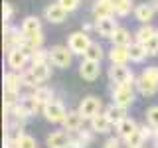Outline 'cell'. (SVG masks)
<instances>
[{
  "label": "cell",
  "instance_id": "1",
  "mask_svg": "<svg viewBox=\"0 0 158 148\" xmlns=\"http://www.w3.org/2000/svg\"><path fill=\"white\" fill-rule=\"evenodd\" d=\"M135 83H136V89H138L140 95L152 97L158 91V67L152 65V67L142 69V73L136 77Z\"/></svg>",
  "mask_w": 158,
  "mask_h": 148
},
{
  "label": "cell",
  "instance_id": "2",
  "mask_svg": "<svg viewBox=\"0 0 158 148\" xmlns=\"http://www.w3.org/2000/svg\"><path fill=\"white\" fill-rule=\"evenodd\" d=\"M109 77L115 85H132L136 81L132 71L128 69L127 65H121V63H111L109 67Z\"/></svg>",
  "mask_w": 158,
  "mask_h": 148
},
{
  "label": "cell",
  "instance_id": "3",
  "mask_svg": "<svg viewBox=\"0 0 158 148\" xmlns=\"http://www.w3.org/2000/svg\"><path fill=\"white\" fill-rule=\"evenodd\" d=\"M49 61H52V65H56L59 69H65L71 65V59H73V51L69 47H63V46H56L49 49Z\"/></svg>",
  "mask_w": 158,
  "mask_h": 148
},
{
  "label": "cell",
  "instance_id": "4",
  "mask_svg": "<svg viewBox=\"0 0 158 148\" xmlns=\"http://www.w3.org/2000/svg\"><path fill=\"white\" fill-rule=\"evenodd\" d=\"M113 103L123 109L131 107L132 101H135V91H132V85H115L113 89Z\"/></svg>",
  "mask_w": 158,
  "mask_h": 148
},
{
  "label": "cell",
  "instance_id": "5",
  "mask_svg": "<svg viewBox=\"0 0 158 148\" xmlns=\"http://www.w3.org/2000/svg\"><path fill=\"white\" fill-rule=\"evenodd\" d=\"M89 46H91V38H89L85 32H73L67 39V47L71 49L75 56H85Z\"/></svg>",
  "mask_w": 158,
  "mask_h": 148
},
{
  "label": "cell",
  "instance_id": "6",
  "mask_svg": "<svg viewBox=\"0 0 158 148\" xmlns=\"http://www.w3.org/2000/svg\"><path fill=\"white\" fill-rule=\"evenodd\" d=\"M65 115H67V111H65V107H63L61 101H52L49 105L44 107V117H46L49 122H53V125H61Z\"/></svg>",
  "mask_w": 158,
  "mask_h": 148
},
{
  "label": "cell",
  "instance_id": "7",
  "mask_svg": "<svg viewBox=\"0 0 158 148\" xmlns=\"http://www.w3.org/2000/svg\"><path fill=\"white\" fill-rule=\"evenodd\" d=\"M99 109H101V99L89 95V97H83V101L79 103L77 111L81 113V117L85 118V121H91L95 115H99Z\"/></svg>",
  "mask_w": 158,
  "mask_h": 148
},
{
  "label": "cell",
  "instance_id": "8",
  "mask_svg": "<svg viewBox=\"0 0 158 148\" xmlns=\"http://www.w3.org/2000/svg\"><path fill=\"white\" fill-rule=\"evenodd\" d=\"M28 61H30V56L22 47H14V49L8 51V65H10V69H14V71H24V67H26Z\"/></svg>",
  "mask_w": 158,
  "mask_h": 148
},
{
  "label": "cell",
  "instance_id": "9",
  "mask_svg": "<svg viewBox=\"0 0 158 148\" xmlns=\"http://www.w3.org/2000/svg\"><path fill=\"white\" fill-rule=\"evenodd\" d=\"M101 73V61H91V59H85L79 65V75H81L85 81H95Z\"/></svg>",
  "mask_w": 158,
  "mask_h": 148
},
{
  "label": "cell",
  "instance_id": "10",
  "mask_svg": "<svg viewBox=\"0 0 158 148\" xmlns=\"http://www.w3.org/2000/svg\"><path fill=\"white\" fill-rule=\"evenodd\" d=\"M48 148H71V136L67 130H56L48 134Z\"/></svg>",
  "mask_w": 158,
  "mask_h": 148
},
{
  "label": "cell",
  "instance_id": "11",
  "mask_svg": "<svg viewBox=\"0 0 158 148\" xmlns=\"http://www.w3.org/2000/svg\"><path fill=\"white\" fill-rule=\"evenodd\" d=\"M150 128H152V126H150ZM150 128H146V126H138L136 130L125 140V142H127V146H128V148H142V146H144V142H146V138L152 134Z\"/></svg>",
  "mask_w": 158,
  "mask_h": 148
},
{
  "label": "cell",
  "instance_id": "12",
  "mask_svg": "<svg viewBox=\"0 0 158 148\" xmlns=\"http://www.w3.org/2000/svg\"><path fill=\"white\" fill-rule=\"evenodd\" d=\"M118 28V24L115 22L113 16H105V18H95V30L101 34L103 38H111L115 34V30Z\"/></svg>",
  "mask_w": 158,
  "mask_h": 148
},
{
  "label": "cell",
  "instance_id": "13",
  "mask_svg": "<svg viewBox=\"0 0 158 148\" xmlns=\"http://www.w3.org/2000/svg\"><path fill=\"white\" fill-rule=\"evenodd\" d=\"M83 121L85 118L81 117V113L79 111H69L65 118H63V122H61V126L65 128L67 132H79L81 130V126H83Z\"/></svg>",
  "mask_w": 158,
  "mask_h": 148
},
{
  "label": "cell",
  "instance_id": "14",
  "mask_svg": "<svg viewBox=\"0 0 158 148\" xmlns=\"http://www.w3.org/2000/svg\"><path fill=\"white\" fill-rule=\"evenodd\" d=\"M67 10L61 6L59 2L56 4H49V6L46 8V18L49 20L52 24H61V22H65V18H67Z\"/></svg>",
  "mask_w": 158,
  "mask_h": 148
},
{
  "label": "cell",
  "instance_id": "15",
  "mask_svg": "<svg viewBox=\"0 0 158 148\" xmlns=\"http://www.w3.org/2000/svg\"><path fill=\"white\" fill-rule=\"evenodd\" d=\"M111 128H113V125H111V121L107 118L105 113H99V115H95V117L91 118V130L93 132H99V134H109V132H111Z\"/></svg>",
  "mask_w": 158,
  "mask_h": 148
},
{
  "label": "cell",
  "instance_id": "16",
  "mask_svg": "<svg viewBox=\"0 0 158 148\" xmlns=\"http://www.w3.org/2000/svg\"><path fill=\"white\" fill-rule=\"evenodd\" d=\"M128 47V57H131L132 63H142L148 56V49H146V43H140V42H132Z\"/></svg>",
  "mask_w": 158,
  "mask_h": 148
},
{
  "label": "cell",
  "instance_id": "17",
  "mask_svg": "<svg viewBox=\"0 0 158 148\" xmlns=\"http://www.w3.org/2000/svg\"><path fill=\"white\" fill-rule=\"evenodd\" d=\"M24 85L22 81V73L20 71H8L4 73V89H8V91H14V93H20V87Z\"/></svg>",
  "mask_w": 158,
  "mask_h": 148
},
{
  "label": "cell",
  "instance_id": "18",
  "mask_svg": "<svg viewBox=\"0 0 158 148\" xmlns=\"http://www.w3.org/2000/svg\"><path fill=\"white\" fill-rule=\"evenodd\" d=\"M115 14V8H113V0H95L93 2V16L95 18H105Z\"/></svg>",
  "mask_w": 158,
  "mask_h": 148
},
{
  "label": "cell",
  "instance_id": "19",
  "mask_svg": "<svg viewBox=\"0 0 158 148\" xmlns=\"http://www.w3.org/2000/svg\"><path fill=\"white\" fill-rule=\"evenodd\" d=\"M109 59H111V63L127 65V61H131V57H128V47L127 46H113L111 51H109Z\"/></svg>",
  "mask_w": 158,
  "mask_h": 148
},
{
  "label": "cell",
  "instance_id": "20",
  "mask_svg": "<svg viewBox=\"0 0 158 148\" xmlns=\"http://www.w3.org/2000/svg\"><path fill=\"white\" fill-rule=\"evenodd\" d=\"M34 99H36L40 111H44V107H46V105H49L52 101H56V99H53V91H52L49 87H36Z\"/></svg>",
  "mask_w": 158,
  "mask_h": 148
},
{
  "label": "cell",
  "instance_id": "21",
  "mask_svg": "<svg viewBox=\"0 0 158 148\" xmlns=\"http://www.w3.org/2000/svg\"><path fill=\"white\" fill-rule=\"evenodd\" d=\"M135 18L138 20V22H142V24H148L152 18H154V14H156V10L154 6H150V4H138V6L135 8Z\"/></svg>",
  "mask_w": 158,
  "mask_h": 148
},
{
  "label": "cell",
  "instance_id": "22",
  "mask_svg": "<svg viewBox=\"0 0 158 148\" xmlns=\"http://www.w3.org/2000/svg\"><path fill=\"white\" fill-rule=\"evenodd\" d=\"M30 69H32V73L38 77V81H40V83L48 81L49 75H52V69H49V63H48V61H38V63H32V65H30Z\"/></svg>",
  "mask_w": 158,
  "mask_h": 148
},
{
  "label": "cell",
  "instance_id": "23",
  "mask_svg": "<svg viewBox=\"0 0 158 148\" xmlns=\"http://www.w3.org/2000/svg\"><path fill=\"white\" fill-rule=\"evenodd\" d=\"M125 111H127V109H123V107H118V105H115V103H113L111 107H107V109H105V115H107L109 121H111V125H113V126H117L118 122L123 121V118H127Z\"/></svg>",
  "mask_w": 158,
  "mask_h": 148
},
{
  "label": "cell",
  "instance_id": "24",
  "mask_svg": "<svg viewBox=\"0 0 158 148\" xmlns=\"http://www.w3.org/2000/svg\"><path fill=\"white\" fill-rule=\"evenodd\" d=\"M136 128H138V125L132 121V118L127 117V118H123V121L117 125V132H118V136H121V138H125V140H127V138L131 136L132 132L136 130Z\"/></svg>",
  "mask_w": 158,
  "mask_h": 148
},
{
  "label": "cell",
  "instance_id": "25",
  "mask_svg": "<svg viewBox=\"0 0 158 148\" xmlns=\"http://www.w3.org/2000/svg\"><path fill=\"white\" fill-rule=\"evenodd\" d=\"M111 42H113V46H131V32H128L127 28H123V26H118L115 30V34L111 36Z\"/></svg>",
  "mask_w": 158,
  "mask_h": 148
},
{
  "label": "cell",
  "instance_id": "26",
  "mask_svg": "<svg viewBox=\"0 0 158 148\" xmlns=\"http://www.w3.org/2000/svg\"><path fill=\"white\" fill-rule=\"evenodd\" d=\"M22 32L26 34H38V32H42V22H40V18L36 16H28V18H24V22H22Z\"/></svg>",
  "mask_w": 158,
  "mask_h": 148
},
{
  "label": "cell",
  "instance_id": "27",
  "mask_svg": "<svg viewBox=\"0 0 158 148\" xmlns=\"http://www.w3.org/2000/svg\"><path fill=\"white\" fill-rule=\"evenodd\" d=\"M113 8H115V14L121 18H125L131 14L132 10V0H113Z\"/></svg>",
  "mask_w": 158,
  "mask_h": 148
},
{
  "label": "cell",
  "instance_id": "28",
  "mask_svg": "<svg viewBox=\"0 0 158 148\" xmlns=\"http://www.w3.org/2000/svg\"><path fill=\"white\" fill-rule=\"evenodd\" d=\"M91 132L87 130H79L77 132V138H71V148H87L89 142H91Z\"/></svg>",
  "mask_w": 158,
  "mask_h": 148
},
{
  "label": "cell",
  "instance_id": "29",
  "mask_svg": "<svg viewBox=\"0 0 158 148\" xmlns=\"http://www.w3.org/2000/svg\"><path fill=\"white\" fill-rule=\"evenodd\" d=\"M156 36V30L152 28V26H148V24H144V26H140L136 30V42H140V43H146L150 38H154Z\"/></svg>",
  "mask_w": 158,
  "mask_h": 148
},
{
  "label": "cell",
  "instance_id": "30",
  "mask_svg": "<svg viewBox=\"0 0 158 148\" xmlns=\"http://www.w3.org/2000/svg\"><path fill=\"white\" fill-rule=\"evenodd\" d=\"M85 59H91V61H101L103 59V47L99 46L97 42H91V46L87 47L85 56H83Z\"/></svg>",
  "mask_w": 158,
  "mask_h": 148
},
{
  "label": "cell",
  "instance_id": "31",
  "mask_svg": "<svg viewBox=\"0 0 158 148\" xmlns=\"http://www.w3.org/2000/svg\"><path fill=\"white\" fill-rule=\"evenodd\" d=\"M14 144H16V148H38L36 144V140H34L30 134H18V136H14Z\"/></svg>",
  "mask_w": 158,
  "mask_h": 148
},
{
  "label": "cell",
  "instance_id": "32",
  "mask_svg": "<svg viewBox=\"0 0 158 148\" xmlns=\"http://www.w3.org/2000/svg\"><path fill=\"white\" fill-rule=\"evenodd\" d=\"M22 81H24V85H26V87H32V89L40 87V81H38V77L32 73V69H26V71H22Z\"/></svg>",
  "mask_w": 158,
  "mask_h": 148
},
{
  "label": "cell",
  "instance_id": "33",
  "mask_svg": "<svg viewBox=\"0 0 158 148\" xmlns=\"http://www.w3.org/2000/svg\"><path fill=\"white\" fill-rule=\"evenodd\" d=\"M20 101V97H18V93H14V91H8V89H4V109H12L16 103Z\"/></svg>",
  "mask_w": 158,
  "mask_h": 148
},
{
  "label": "cell",
  "instance_id": "34",
  "mask_svg": "<svg viewBox=\"0 0 158 148\" xmlns=\"http://www.w3.org/2000/svg\"><path fill=\"white\" fill-rule=\"evenodd\" d=\"M24 43L32 46L34 49L42 47V43H44V36H42V32H38V34H28V36H26V42H24Z\"/></svg>",
  "mask_w": 158,
  "mask_h": 148
},
{
  "label": "cell",
  "instance_id": "35",
  "mask_svg": "<svg viewBox=\"0 0 158 148\" xmlns=\"http://www.w3.org/2000/svg\"><path fill=\"white\" fill-rule=\"evenodd\" d=\"M146 121H148V126L158 128V107H150L146 111Z\"/></svg>",
  "mask_w": 158,
  "mask_h": 148
},
{
  "label": "cell",
  "instance_id": "36",
  "mask_svg": "<svg viewBox=\"0 0 158 148\" xmlns=\"http://www.w3.org/2000/svg\"><path fill=\"white\" fill-rule=\"evenodd\" d=\"M57 2L61 4L67 12H75V10L79 8V4H81V0H57Z\"/></svg>",
  "mask_w": 158,
  "mask_h": 148
},
{
  "label": "cell",
  "instance_id": "37",
  "mask_svg": "<svg viewBox=\"0 0 158 148\" xmlns=\"http://www.w3.org/2000/svg\"><path fill=\"white\" fill-rule=\"evenodd\" d=\"M146 49H148V56H158V36L148 39V42H146Z\"/></svg>",
  "mask_w": 158,
  "mask_h": 148
},
{
  "label": "cell",
  "instance_id": "38",
  "mask_svg": "<svg viewBox=\"0 0 158 148\" xmlns=\"http://www.w3.org/2000/svg\"><path fill=\"white\" fill-rule=\"evenodd\" d=\"M12 14H14L12 4H10V2H4L2 4V18H4V22H8V20L12 18Z\"/></svg>",
  "mask_w": 158,
  "mask_h": 148
},
{
  "label": "cell",
  "instance_id": "39",
  "mask_svg": "<svg viewBox=\"0 0 158 148\" xmlns=\"http://www.w3.org/2000/svg\"><path fill=\"white\" fill-rule=\"evenodd\" d=\"M103 148H121V144H118V140H117V138H109V140H105Z\"/></svg>",
  "mask_w": 158,
  "mask_h": 148
},
{
  "label": "cell",
  "instance_id": "40",
  "mask_svg": "<svg viewBox=\"0 0 158 148\" xmlns=\"http://www.w3.org/2000/svg\"><path fill=\"white\" fill-rule=\"evenodd\" d=\"M4 148H16V144H14V138L6 134V144H4Z\"/></svg>",
  "mask_w": 158,
  "mask_h": 148
},
{
  "label": "cell",
  "instance_id": "41",
  "mask_svg": "<svg viewBox=\"0 0 158 148\" xmlns=\"http://www.w3.org/2000/svg\"><path fill=\"white\" fill-rule=\"evenodd\" d=\"M156 130V134H154V138H156V148H158V128H154Z\"/></svg>",
  "mask_w": 158,
  "mask_h": 148
},
{
  "label": "cell",
  "instance_id": "42",
  "mask_svg": "<svg viewBox=\"0 0 158 148\" xmlns=\"http://www.w3.org/2000/svg\"><path fill=\"white\" fill-rule=\"evenodd\" d=\"M154 10H158V2H156V6H154Z\"/></svg>",
  "mask_w": 158,
  "mask_h": 148
},
{
  "label": "cell",
  "instance_id": "43",
  "mask_svg": "<svg viewBox=\"0 0 158 148\" xmlns=\"http://www.w3.org/2000/svg\"><path fill=\"white\" fill-rule=\"evenodd\" d=\"M156 36H158V28H156Z\"/></svg>",
  "mask_w": 158,
  "mask_h": 148
}]
</instances>
